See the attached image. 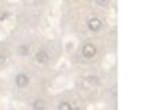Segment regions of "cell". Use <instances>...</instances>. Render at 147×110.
Wrapping results in <instances>:
<instances>
[{"instance_id":"9","label":"cell","mask_w":147,"mask_h":110,"mask_svg":"<svg viewBox=\"0 0 147 110\" xmlns=\"http://www.w3.org/2000/svg\"><path fill=\"white\" fill-rule=\"evenodd\" d=\"M72 110H82L80 109L79 107H74V108H72Z\"/></svg>"},{"instance_id":"3","label":"cell","mask_w":147,"mask_h":110,"mask_svg":"<svg viewBox=\"0 0 147 110\" xmlns=\"http://www.w3.org/2000/svg\"><path fill=\"white\" fill-rule=\"evenodd\" d=\"M16 82L18 86L20 87H24L28 85L29 79L25 74H20L18 75L16 78Z\"/></svg>"},{"instance_id":"8","label":"cell","mask_w":147,"mask_h":110,"mask_svg":"<svg viewBox=\"0 0 147 110\" xmlns=\"http://www.w3.org/2000/svg\"><path fill=\"white\" fill-rule=\"evenodd\" d=\"M7 16V14L5 13H3L0 14V21L6 17Z\"/></svg>"},{"instance_id":"5","label":"cell","mask_w":147,"mask_h":110,"mask_svg":"<svg viewBox=\"0 0 147 110\" xmlns=\"http://www.w3.org/2000/svg\"><path fill=\"white\" fill-rule=\"evenodd\" d=\"M34 107L36 110H42L44 109V103L41 100H38L34 103Z\"/></svg>"},{"instance_id":"1","label":"cell","mask_w":147,"mask_h":110,"mask_svg":"<svg viewBox=\"0 0 147 110\" xmlns=\"http://www.w3.org/2000/svg\"><path fill=\"white\" fill-rule=\"evenodd\" d=\"M96 53V48L92 44L88 43L83 48V54L87 58H92Z\"/></svg>"},{"instance_id":"6","label":"cell","mask_w":147,"mask_h":110,"mask_svg":"<svg viewBox=\"0 0 147 110\" xmlns=\"http://www.w3.org/2000/svg\"><path fill=\"white\" fill-rule=\"evenodd\" d=\"M72 108L70 104L67 103H61L59 106V110H72Z\"/></svg>"},{"instance_id":"2","label":"cell","mask_w":147,"mask_h":110,"mask_svg":"<svg viewBox=\"0 0 147 110\" xmlns=\"http://www.w3.org/2000/svg\"><path fill=\"white\" fill-rule=\"evenodd\" d=\"M101 25H102L101 21L99 19L96 18L90 19L88 23L89 28L93 32H96L100 28Z\"/></svg>"},{"instance_id":"7","label":"cell","mask_w":147,"mask_h":110,"mask_svg":"<svg viewBox=\"0 0 147 110\" xmlns=\"http://www.w3.org/2000/svg\"><path fill=\"white\" fill-rule=\"evenodd\" d=\"M19 52H20V53L21 55L25 56V55H27L28 54V53L29 52V50L26 47L23 46H21L19 49Z\"/></svg>"},{"instance_id":"4","label":"cell","mask_w":147,"mask_h":110,"mask_svg":"<svg viewBox=\"0 0 147 110\" xmlns=\"http://www.w3.org/2000/svg\"><path fill=\"white\" fill-rule=\"evenodd\" d=\"M36 58L38 62L40 63H44L47 61L49 57L46 52L44 51H41L36 55Z\"/></svg>"}]
</instances>
